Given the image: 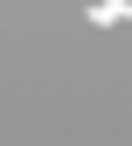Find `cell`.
<instances>
[{
	"label": "cell",
	"instance_id": "cell-1",
	"mask_svg": "<svg viewBox=\"0 0 132 146\" xmlns=\"http://www.w3.org/2000/svg\"><path fill=\"white\" fill-rule=\"evenodd\" d=\"M111 21H132V0H104V7H90V28H111Z\"/></svg>",
	"mask_w": 132,
	"mask_h": 146
}]
</instances>
